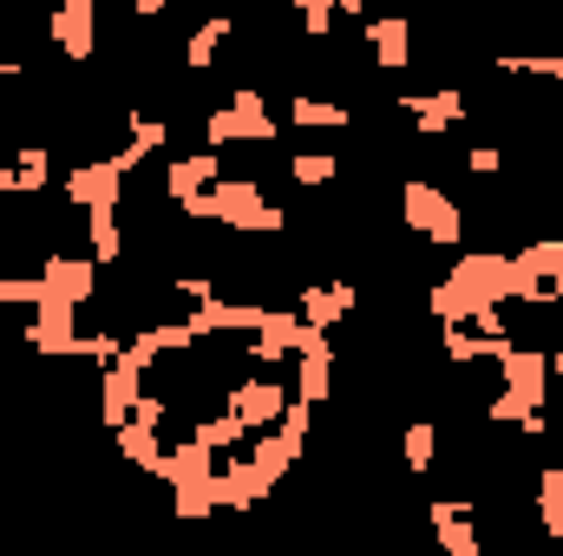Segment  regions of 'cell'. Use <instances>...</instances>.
<instances>
[{
	"label": "cell",
	"instance_id": "obj_5",
	"mask_svg": "<svg viewBox=\"0 0 563 556\" xmlns=\"http://www.w3.org/2000/svg\"><path fill=\"white\" fill-rule=\"evenodd\" d=\"M46 33L73 66H92L99 59V0H53Z\"/></svg>",
	"mask_w": 563,
	"mask_h": 556
},
{
	"label": "cell",
	"instance_id": "obj_13",
	"mask_svg": "<svg viewBox=\"0 0 563 556\" xmlns=\"http://www.w3.org/2000/svg\"><path fill=\"white\" fill-rule=\"evenodd\" d=\"M288 125H295V132H347V125H354V105L295 86V92H288Z\"/></svg>",
	"mask_w": 563,
	"mask_h": 556
},
{
	"label": "cell",
	"instance_id": "obj_8",
	"mask_svg": "<svg viewBox=\"0 0 563 556\" xmlns=\"http://www.w3.org/2000/svg\"><path fill=\"white\" fill-rule=\"evenodd\" d=\"M0 177H7V197L40 203V197L53 190V144H46V138H20L13 151H7Z\"/></svg>",
	"mask_w": 563,
	"mask_h": 556
},
{
	"label": "cell",
	"instance_id": "obj_6",
	"mask_svg": "<svg viewBox=\"0 0 563 556\" xmlns=\"http://www.w3.org/2000/svg\"><path fill=\"white\" fill-rule=\"evenodd\" d=\"M361 46H367V59H374L380 73H413V59H420V46H413V20H407V13H367Z\"/></svg>",
	"mask_w": 563,
	"mask_h": 556
},
{
	"label": "cell",
	"instance_id": "obj_9",
	"mask_svg": "<svg viewBox=\"0 0 563 556\" xmlns=\"http://www.w3.org/2000/svg\"><path fill=\"white\" fill-rule=\"evenodd\" d=\"M354 308H361V288H354V281H308V288L295 294V314H301L308 327H321V334H334Z\"/></svg>",
	"mask_w": 563,
	"mask_h": 556
},
{
	"label": "cell",
	"instance_id": "obj_3",
	"mask_svg": "<svg viewBox=\"0 0 563 556\" xmlns=\"http://www.w3.org/2000/svg\"><path fill=\"white\" fill-rule=\"evenodd\" d=\"M394 112L407 119V132L420 144H439V138H452V132L472 125L465 86H413V92H394Z\"/></svg>",
	"mask_w": 563,
	"mask_h": 556
},
{
	"label": "cell",
	"instance_id": "obj_18",
	"mask_svg": "<svg viewBox=\"0 0 563 556\" xmlns=\"http://www.w3.org/2000/svg\"><path fill=\"white\" fill-rule=\"evenodd\" d=\"M505 170H511V157H505V144H465V177H492V184H498V177H505Z\"/></svg>",
	"mask_w": 563,
	"mask_h": 556
},
{
	"label": "cell",
	"instance_id": "obj_10",
	"mask_svg": "<svg viewBox=\"0 0 563 556\" xmlns=\"http://www.w3.org/2000/svg\"><path fill=\"white\" fill-rule=\"evenodd\" d=\"M236 33H243V26H236L230 13L197 20V26H190V40H184V73H190V79H210V73H217V59L236 46Z\"/></svg>",
	"mask_w": 563,
	"mask_h": 556
},
{
	"label": "cell",
	"instance_id": "obj_2",
	"mask_svg": "<svg viewBox=\"0 0 563 556\" xmlns=\"http://www.w3.org/2000/svg\"><path fill=\"white\" fill-rule=\"evenodd\" d=\"M269 138H282V125H276V112H269L263 86H230V99L203 112V144H217V151H230V144H269Z\"/></svg>",
	"mask_w": 563,
	"mask_h": 556
},
{
	"label": "cell",
	"instance_id": "obj_19",
	"mask_svg": "<svg viewBox=\"0 0 563 556\" xmlns=\"http://www.w3.org/2000/svg\"><path fill=\"white\" fill-rule=\"evenodd\" d=\"M13 79H26V59H0V112L13 99Z\"/></svg>",
	"mask_w": 563,
	"mask_h": 556
},
{
	"label": "cell",
	"instance_id": "obj_16",
	"mask_svg": "<svg viewBox=\"0 0 563 556\" xmlns=\"http://www.w3.org/2000/svg\"><path fill=\"white\" fill-rule=\"evenodd\" d=\"M288 184L295 190H328V184H341V157L334 151H295L288 157Z\"/></svg>",
	"mask_w": 563,
	"mask_h": 556
},
{
	"label": "cell",
	"instance_id": "obj_12",
	"mask_svg": "<svg viewBox=\"0 0 563 556\" xmlns=\"http://www.w3.org/2000/svg\"><path fill=\"white\" fill-rule=\"evenodd\" d=\"M217 177H223V151H217V144L184 151V157H170V164H164V197H170V203H184V197L210 190Z\"/></svg>",
	"mask_w": 563,
	"mask_h": 556
},
{
	"label": "cell",
	"instance_id": "obj_14",
	"mask_svg": "<svg viewBox=\"0 0 563 556\" xmlns=\"http://www.w3.org/2000/svg\"><path fill=\"white\" fill-rule=\"evenodd\" d=\"M498 79H538L544 92H563V53H492Z\"/></svg>",
	"mask_w": 563,
	"mask_h": 556
},
{
	"label": "cell",
	"instance_id": "obj_11",
	"mask_svg": "<svg viewBox=\"0 0 563 556\" xmlns=\"http://www.w3.org/2000/svg\"><path fill=\"white\" fill-rule=\"evenodd\" d=\"M86 249L99 269H119L132 256V230H125V203H92L86 210Z\"/></svg>",
	"mask_w": 563,
	"mask_h": 556
},
{
	"label": "cell",
	"instance_id": "obj_7",
	"mask_svg": "<svg viewBox=\"0 0 563 556\" xmlns=\"http://www.w3.org/2000/svg\"><path fill=\"white\" fill-rule=\"evenodd\" d=\"M426 524H432L445 556H485V531H478V504L472 498H432Z\"/></svg>",
	"mask_w": 563,
	"mask_h": 556
},
{
	"label": "cell",
	"instance_id": "obj_1",
	"mask_svg": "<svg viewBox=\"0 0 563 556\" xmlns=\"http://www.w3.org/2000/svg\"><path fill=\"white\" fill-rule=\"evenodd\" d=\"M400 223H407V236H420L432 249H465V230H472L465 203L439 177H407L400 184Z\"/></svg>",
	"mask_w": 563,
	"mask_h": 556
},
{
	"label": "cell",
	"instance_id": "obj_4",
	"mask_svg": "<svg viewBox=\"0 0 563 556\" xmlns=\"http://www.w3.org/2000/svg\"><path fill=\"white\" fill-rule=\"evenodd\" d=\"M132 157L125 151H106V157H79L53 190H59V203L66 210H92V203H125V184H132Z\"/></svg>",
	"mask_w": 563,
	"mask_h": 556
},
{
	"label": "cell",
	"instance_id": "obj_15",
	"mask_svg": "<svg viewBox=\"0 0 563 556\" xmlns=\"http://www.w3.org/2000/svg\"><path fill=\"white\" fill-rule=\"evenodd\" d=\"M439 452H445V432H439V419H413L407 432H400V465L426 478L432 465H439Z\"/></svg>",
	"mask_w": 563,
	"mask_h": 556
},
{
	"label": "cell",
	"instance_id": "obj_21",
	"mask_svg": "<svg viewBox=\"0 0 563 556\" xmlns=\"http://www.w3.org/2000/svg\"><path fill=\"white\" fill-rule=\"evenodd\" d=\"M119 7H132V0H119Z\"/></svg>",
	"mask_w": 563,
	"mask_h": 556
},
{
	"label": "cell",
	"instance_id": "obj_17",
	"mask_svg": "<svg viewBox=\"0 0 563 556\" xmlns=\"http://www.w3.org/2000/svg\"><path fill=\"white\" fill-rule=\"evenodd\" d=\"M538 524L551 544H563V458L538 471Z\"/></svg>",
	"mask_w": 563,
	"mask_h": 556
},
{
	"label": "cell",
	"instance_id": "obj_20",
	"mask_svg": "<svg viewBox=\"0 0 563 556\" xmlns=\"http://www.w3.org/2000/svg\"><path fill=\"white\" fill-rule=\"evenodd\" d=\"M558 308H563V249H558Z\"/></svg>",
	"mask_w": 563,
	"mask_h": 556
}]
</instances>
